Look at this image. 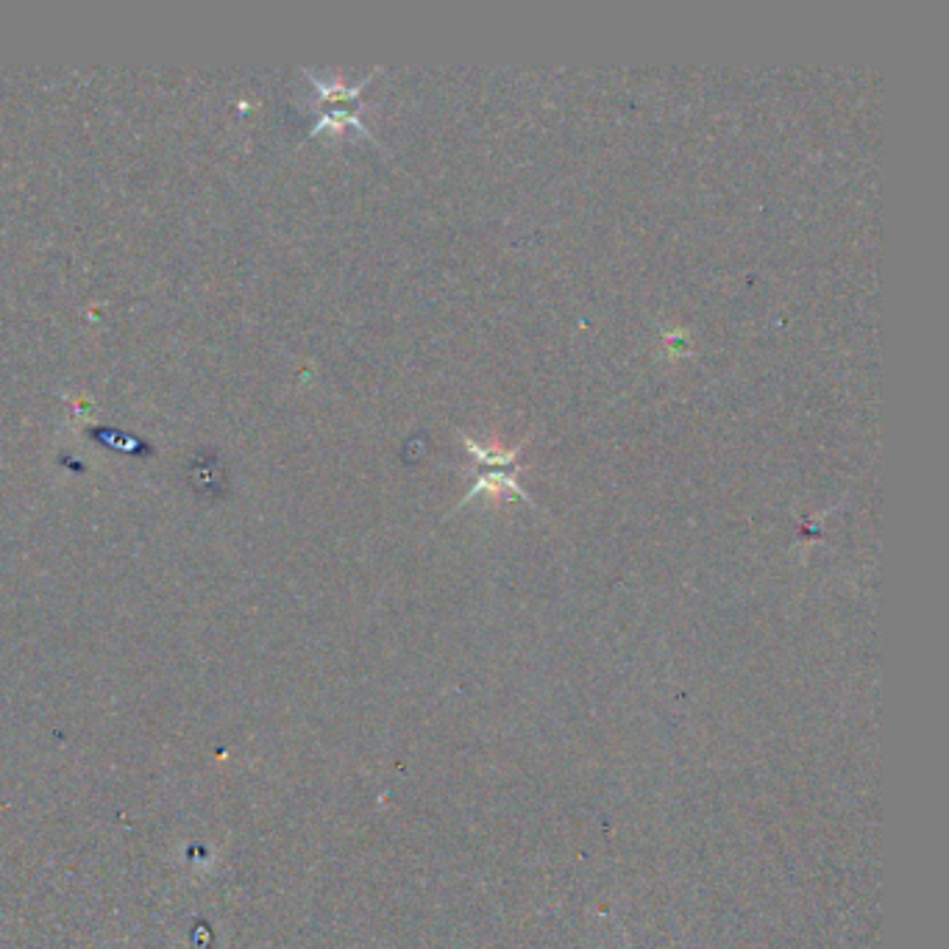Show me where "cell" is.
<instances>
[{
	"label": "cell",
	"instance_id": "cell-3",
	"mask_svg": "<svg viewBox=\"0 0 949 949\" xmlns=\"http://www.w3.org/2000/svg\"><path fill=\"white\" fill-rule=\"evenodd\" d=\"M663 346H666L668 357H688L691 354V334L680 332V329L674 334H663Z\"/></svg>",
	"mask_w": 949,
	"mask_h": 949
},
{
	"label": "cell",
	"instance_id": "cell-2",
	"mask_svg": "<svg viewBox=\"0 0 949 949\" xmlns=\"http://www.w3.org/2000/svg\"><path fill=\"white\" fill-rule=\"evenodd\" d=\"M460 440L465 443V449L474 457L479 468H515L521 451H524V446L529 443V437H526L524 443L507 449V446H499V443H479V440L468 437L465 432H460Z\"/></svg>",
	"mask_w": 949,
	"mask_h": 949
},
{
	"label": "cell",
	"instance_id": "cell-1",
	"mask_svg": "<svg viewBox=\"0 0 949 949\" xmlns=\"http://www.w3.org/2000/svg\"><path fill=\"white\" fill-rule=\"evenodd\" d=\"M518 471H521L518 465H515V468H479L476 482L471 485V490L462 496L460 504L454 507V513H457L460 507H465L471 499H476V496H488V499H496V501H504V499H510V496H515V499L526 501L529 507H538V504L532 501V496L518 485Z\"/></svg>",
	"mask_w": 949,
	"mask_h": 949
}]
</instances>
